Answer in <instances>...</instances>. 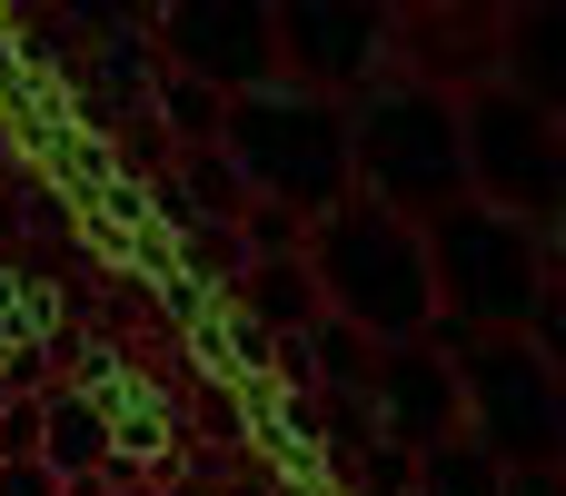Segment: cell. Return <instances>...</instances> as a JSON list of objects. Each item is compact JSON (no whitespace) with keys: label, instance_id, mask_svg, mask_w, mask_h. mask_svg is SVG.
Segmentation results:
<instances>
[{"label":"cell","instance_id":"obj_1","mask_svg":"<svg viewBox=\"0 0 566 496\" xmlns=\"http://www.w3.org/2000/svg\"><path fill=\"white\" fill-rule=\"evenodd\" d=\"M298 258H308V278H318V318L358 328L368 348H418V338H428L438 298H428V249H418L408 219L348 199V209H328V219L308 229Z\"/></svg>","mask_w":566,"mask_h":496},{"label":"cell","instance_id":"obj_2","mask_svg":"<svg viewBox=\"0 0 566 496\" xmlns=\"http://www.w3.org/2000/svg\"><path fill=\"white\" fill-rule=\"evenodd\" d=\"M348 189L408 229H428L438 209L468 199V169H458V99L448 89H418V80H368L348 99Z\"/></svg>","mask_w":566,"mask_h":496},{"label":"cell","instance_id":"obj_3","mask_svg":"<svg viewBox=\"0 0 566 496\" xmlns=\"http://www.w3.org/2000/svg\"><path fill=\"white\" fill-rule=\"evenodd\" d=\"M219 159L239 169L249 199L298 209V219H328V209L358 199L348 189V109L308 99L289 80H269V89H249V99L219 109Z\"/></svg>","mask_w":566,"mask_h":496},{"label":"cell","instance_id":"obj_4","mask_svg":"<svg viewBox=\"0 0 566 496\" xmlns=\"http://www.w3.org/2000/svg\"><path fill=\"white\" fill-rule=\"evenodd\" d=\"M418 249H428V298H438V318H458V328H478V338H527V318H537V298H547V239L537 229H517V219H488L478 199H458V209H438L428 229H418Z\"/></svg>","mask_w":566,"mask_h":496},{"label":"cell","instance_id":"obj_5","mask_svg":"<svg viewBox=\"0 0 566 496\" xmlns=\"http://www.w3.org/2000/svg\"><path fill=\"white\" fill-rule=\"evenodd\" d=\"M458 169H468V199L488 209V219H517V229H557L566 209V139L547 109H527L517 89H497V80H478L468 99H458Z\"/></svg>","mask_w":566,"mask_h":496},{"label":"cell","instance_id":"obj_6","mask_svg":"<svg viewBox=\"0 0 566 496\" xmlns=\"http://www.w3.org/2000/svg\"><path fill=\"white\" fill-rule=\"evenodd\" d=\"M448 368H458V428H468L507 477L566 457V378L527 348V338H468Z\"/></svg>","mask_w":566,"mask_h":496},{"label":"cell","instance_id":"obj_7","mask_svg":"<svg viewBox=\"0 0 566 496\" xmlns=\"http://www.w3.org/2000/svg\"><path fill=\"white\" fill-rule=\"evenodd\" d=\"M269 40H279V80H289V89H308V99H338V109H348L368 80H388L398 10H378V0H338V10L289 0V10H269Z\"/></svg>","mask_w":566,"mask_h":496},{"label":"cell","instance_id":"obj_8","mask_svg":"<svg viewBox=\"0 0 566 496\" xmlns=\"http://www.w3.org/2000/svg\"><path fill=\"white\" fill-rule=\"evenodd\" d=\"M149 50H159L149 70H179V80H199L219 99H249V89L279 80L269 10H249V0H179V10L149 20Z\"/></svg>","mask_w":566,"mask_h":496},{"label":"cell","instance_id":"obj_9","mask_svg":"<svg viewBox=\"0 0 566 496\" xmlns=\"http://www.w3.org/2000/svg\"><path fill=\"white\" fill-rule=\"evenodd\" d=\"M368 428L398 457H428L458 437V368L438 348H378V388H368Z\"/></svg>","mask_w":566,"mask_h":496},{"label":"cell","instance_id":"obj_10","mask_svg":"<svg viewBox=\"0 0 566 496\" xmlns=\"http://www.w3.org/2000/svg\"><path fill=\"white\" fill-rule=\"evenodd\" d=\"M229 318L259 328L269 348H279V338H308V318H318V278H308V258H249V268L229 278Z\"/></svg>","mask_w":566,"mask_h":496},{"label":"cell","instance_id":"obj_11","mask_svg":"<svg viewBox=\"0 0 566 496\" xmlns=\"http://www.w3.org/2000/svg\"><path fill=\"white\" fill-rule=\"evenodd\" d=\"M497 50H507V70H497V89H517L527 109H566V20L557 10H507L497 20Z\"/></svg>","mask_w":566,"mask_h":496},{"label":"cell","instance_id":"obj_12","mask_svg":"<svg viewBox=\"0 0 566 496\" xmlns=\"http://www.w3.org/2000/svg\"><path fill=\"white\" fill-rule=\"evenodd\" d=\"M40 467H50L60 487L109 477V418H99L90 388H40Z\"/></svg>","mask_w":566,"mask_h":496},{"label":"cell","instance_id":"obj_13","mask_svg":"<svg viewBox=\"0 0 566 496\" xmlns=\"http://www.w3.org/2000/svg\"><path fill=\"white\" fill-rule=\"evenodd\" d=\"M308 388H328V398H358L368 408V388H378V348L358 338V328H338V318H308Z\"/></svg>","mask_w":566,"mask_h":496},{"label":"cell","instance_id":"obj_14","mask_svg":"<svg viewBox=\"0 0 566 496\" xmlns=\"http://www.w3.org/2000/svg\"><path fill=\"white\" fill-rule=\"evenodd\" d=\"M408 496H507V467L458 428L448 447H428V457H408Z\"/></svg>","mask_w":566,"mask_h":496},{"label":"cell","instance_id":"obj_15","mask_svg":"<svg viewBox=\"0 0 566 496\" xmlns=\"http://www.w3.org/2000/svg\"><path fill=\"white\" fill-rule=\"evenodd\" d=\"M149 109L169 119V159L179 149H219V89H199V80H179V70H149Z\"/></svg>","mask_w":566,"mask_h":496},{"label":"cell","instance_id":"obj_16","mask_svg":"<svg viewBox=\"0 0 566 496\" xmlns=\"http://www.w3.org/2000/svg\"><path fill=\"white\" fill-rule=\"evenodd\" d=\"M308 229H318V219H298V209H269V199H249L229 239H239V258H298V249H308Z\"/></svg>","mask_w":566,"mask_h":496},{"label":"cell","instance_id":"obj_17","mask_svg":"<svg viewBox=\"0 0 566 496\" xmlns=\"http://www.w3.org/2000/svg\"><path fill=\"white\" fill-rule=\"evenodd\" d=\"M179 249H189V268H199V278H219V288H229V278H239V268H249V258H239V239H229V229H179Z\"/></svg>","mask_w":566,"mask_h":496},{"label":"cell","instance_id":"obj_18","mask_svg":"<svg viewBox=\"0 0 566 496\" xmlns=\"http://www.w3.org/2000/svg\"><path fill=\"white\" fill-rule=\"evenodd\" d=\"M0 496H60V477L30 457V467H0Z\"/></svg>","mask_w":566,"mask_h":496},{"label":"cell","instance_id":"obj_19","mask_svg":"<svg viewBox=\"0 0 566 496\" xmlns=\"http://www.w3.org/2000/svg\"><path fill=\"white\" fill-rule=\"evenodd\" d=\"M507 496H557V467H527V477H507Z\"/></svg>","mask_w":566,"mask_h":496},{"label":"cell","instance_id":"obj_20","mask_svg":"<svg viewBox=\"0 0 566 496\" xmlns=\"http://www.w3.org/2000/svg\"><path fill=\"white\" fill-rule=\"evenodd\" d=\"M99 496H149V487H129V477H109V487H99Z\"/></svg>","mask_w":566,"mask_h":496}]
</instances>
